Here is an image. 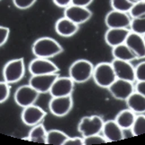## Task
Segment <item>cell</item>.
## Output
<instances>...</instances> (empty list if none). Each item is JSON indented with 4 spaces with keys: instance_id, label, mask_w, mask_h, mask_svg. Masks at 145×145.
I'll return each instance as SVG.
<instances>
[{
    "instance_id": "cell-1",
    "label": "cell",
    "mask_w": 145,
    "mask_h": 145,
    "mask_svg": "<svg viewBox=\"0 0 145 145\" xmlns=\"http://www.w3.org/2000/svg\"><path fill=\"white\" fill-rule=\"evenodd\" d=\"M63 51L60 44L52 38H40L33 43L32 53L36 57L51 58Z\"/></svg>"
},
{
    "instance_id": "cell-2",
    "label": "cell",
    "mask_w": 145,
    "mask_h": 145,
    "mask_svg": "<svg viewBox=\"0 0 145 145\" xmlns=\"http://www.w3.org/2000/svg\"><path fill=\"white\" fill-rule=\"evenodd\" d=\"M92 77L97 86L107 89H108V87L116 80V75L112 64L107 62L99 63L94 66Z\"/></svg>"
},
{
    "instance_id": "cell-3",
    "label": "cell",
    "mask_w": 145,
    "mask_h": 145,
    "mask_svg": "<svg viewBox=\"0 0 145 145\" xmlns=\"http://www.w3.org/2000/svg\"><path fill=\"white\" fill-rule=\"evenodd\" d=\"M94 65L86 59L77 60L70 65L69 74L74 82L83 83L88 81L93 75Z\"/></svg>"
},
{
    "instance_id": "cell-4",
    "label": "cell",
    "mask_w": 145,
    "mask_h": 145,
    "mask_svg": "<svg viewBox=\"0 0 145 145\" xmlns=\"http://www.w3.org/2000/svg\"><path fill=\"white\" fill-rule=\"evenodd\" d=\"M24 61L23 58H17L9 61L3 69L5 82H7V83H15L19 82L24 77Z\"/></svg>"
},
{
    "instance_id": "cell-5",
    "label": "cell",
    "mask_w": 145,
    "mask_h": 145,
    "mask_svg": "<svg viewBox=\"0 0 145 145\" xmlns=\"http://www.w3.org/2000/svg\"><path fill=\"white\" fill-rule=\"evenodd\" d=\"M104 123L103 118L99 116L95 115L92 116H85L79 123L77 131L81 133L83 137L97 135L102 132Z\"/></svg>"
},
{
    "instance_id": "cell-6",
    "label": "cell",
    "mask_w": 145,
    "mask_h": 145,
    "mask_svg": "<svg viewBox=\"0 0 145 145\" xmlns=\"http://www.w3.org/2000/svg\"><path fill=\"white\" fill-rule=\"evenodd\" d=\"M105 22L108 29H130L132 17L129 13L112 10L105 16Z\"/></svg>"
},
{
    "instance_id": "cell-7",
    "label": "cell",
    "mask_w": 145,
    "mask_h": 145,
    "mask_svg": "<svg viewBox=\"0 0 145 145\" xmlns=\"http://www.w3.org/2000/svg\"><path fill=\"white\" fill-rule=\"evenodd\" d=\"M40 94V92L37 91L30 84L24 85L16 90L15 93V100L18 106L22 108H25L34 104Z\"/></svg>"
},
{
    "instance_id": "cell-8",
    "label": "cell",
    "mask_w": 145,
    "mask_h": 145,
    "mask_svg": "<svg viewBox=\"0 0 145 145\" xmlns=\"http://www.w3.org/2000/svg\"><path fill=\"white\" fill-rule=\"evenodd\" d=\"M73 107L71 95L64 97H53L49 103V109L55 116H64L70 113Z\"/></svg>"
},
{
    "instance_id": "cell-9",
    "label": "cell",
    "mask_w": 145,
    "mask_h": 145,
    "mask_svg": "<svg viewBox=\"0 0 145 145\" xmlns=\"http://www.w3.org/2000/svg\"><path fill=\"white\" fill-rule=\"evenodd\" d=\"M108 90L115 99L119 100H126L132 92L135 91L132 82L117 79V78L108 87Z\"/></svg>"
},
{
    "instance_id": "cell-10",
    "label": "cell",
    "mask_w": 145,
    "mask_h": 145,
    "mask_svg": "<svg viewBox=\"0 0 145 145\" xmlns=\"http://www.w3.org/2000/svg\"><path fill=\"white\" fill-rule=\"evenodd\" d=\"M64 16L75 23L76 24L79 25L85 24L86 22L90 19L92 16V13L87 7L71 4L68 7L65 8Z\"/></svg>"
},
{
    "instance_id": "cell-11",
    "label": "cell",
    "mask_w": 145,
    "mask_h": 145,
    "mask_svg": "<svg viewBox=\"0 0 145 145\" xmlns=\"http://www.w3.org/2000/svg\"><path fill=\"white\" fill-rule=\"evenodd\" d=\"M58 71L57 65L47 58L36 57L29 65V72L32 75L57 74Z\"/></svg>"
},
{
    "instance_id": "cell-12",
    "label": "cell",
    "mask_w": 145,
    "mask_h": 145,
    "mask_svg": "<svg viewBox=\"0 0 145 145\" xmlns=\"http://www.w3.org/2000/svg\"><path fill=\"white\" fill-rule=\"evenodd\" d=\"M74 81L70 77H58L54 81L50 90V94L53 97H64L71 95L74 90Z\"/></svg>"
},
{
    "instance_id": "cell-13",
    "label": "cell",
    "mask_w": 145,
    "mask_h": 145,
    "mask_svg": "<svg viewBox=\"0 0 145 145\" xmlns=\"http://www.w3.org/2000/svg\"><path fill=\"white\" fill-rule=\"evenodd\" d=\"M115 74L117 79H122L129 82H134L135 79V68L129 61H122L114 59L112 63Z\"/></svg>"
},
{
    "instance_id": "cell-14",
    "label": "cell",
    "mask_w": 145,
    "mask_h": 145,
    "mask_svg": "<svg viewBox=\"0 0 145 145\" xmlns=\"http://www.w3.org/2000/svg\"><path fill=\"white\" fill-rule=\"evenodd\" d=\"M46 112L40 107L35 105H31L28 107H25L22 112V121H23L26 125L33 126L35 125L40 124V123L45 118Z\"/></svg>"
},
{
    "instance_id": "cell-15",
    "label": "cell",
    "mask_w": 145,
    "mask_h": 145,
    "mask_svg": "<svg viewBox=\"0 0 145 145\" xmlns=\"http://www.w3.org/2000/svg\"><path fill=\"white\" fill-rule=\"evenodd\" d=\"M58 77V74L32 75L29 83L32 87L34 88L40 93H46L50 91L54 81Z\"/></svg>"
},
{
    "instance_id": "cell-16",
    "label": "cell",
    "mask_w": 145,
    "mask_h": 145,
    "mask_svg": "<svg viewBox=\"0 0 145 145\" xmlns=\"http://www.w3.org/2000/svg\"><path fill=\"white\" fill-rule=\"evenodd\" d=\"M125 44L134 53L137 58H145V41L142 35L130 31Z\"/></svg>"
},
{
    "instance_id": "cell-17",
    "label": "cell",
    "mask_w": 145,
    "mask_h": 145,
    "mask_svg": "<svg viewBox=\"0 0 145 145\" xmlns=\"http://www.w3.org/2000/svg\"><path fill=\"white\" fill-rule=\"evenodd\" d=\"M102 133L107 142H118L124 139L122 129L115 120H108L105 122L102 128Z\"/></svg>"
},
{
    "instance_id": "cell-18",
    "label": "cell",
    "mask_w": 145,
    "mask_h": 145,
    "mask_svg": "<svg viewBox=\"0 0 145 145\" xmlns=\"http://www.w3.org/2000/svg\"><path fill=\"white\" fill-rule=\"evenodd\" d=\"M130 29H108L105 34V40L110 47H115L125 43Z\"/></svg>"
},
{
    "instance_id": "cell-19",
    "label": "cell",
    "mask_w": 145,
    "mask_h": 145,
    "mask_svg": "<svg viewBox=\"0 0 145 145\" xmlns=\"http://www.w3.org/2000/svg\"><path fill=\"white\" fill-rule=\"evenodd\" d=\"M55 30L60 36L68 38L76 34L79 30V25L64 16L63 18H60L57 21L55 24Z\"/></svg>"
},
{
    "instance_id": "cell-20",
    "label": "cell",
    "mask_w": 145,
    "mask_h": 145,
    "mask_svg": "<svg viewBox=\"0 0 145 145\" xmlns=\"http://www.w3.org/2000/svg\"><path fill=\"white\" fill-rule=\"evenodd\" d=\"M127 107L135 114H144L145 113V97L141 93L134 91L126 100Z\"/></svg>"
},
{
    "instance_id": "cell-21",
    "label": "cell",
    "mask_w": 145,
    "mask_h": 145,
    "mask_svg": "<svg viewBox=\"0 0 145 145\" xmlns=\"http://www.w3.org/2000/svg\"><path fill=\"white\" fill-rule=\"evenodd\" d=\"M136 118V114L132 112L131 109H124L122 110L121 112L118 113V115L115 118V122L118 124V125L124 129H129L132 128L133 123H134Z\"/></svg>"
},
{
    "instance_id": "cell-22",
    "label": "cell",
    "mask_w": 145,
    "mask_h": 145,
    "mask_svg": "<svg viewBox=\"0 0 145 145\" xmlns=\"http://www.w3.org/2000/svg\"><path fill=\"white\" fill-rule=\"evenodd\" d=\"M112 54L115 59L122 61H129V62H131V61L137 58L134 53L132 51L130 48L125 43H122L118 46L114 47L112 50Z\"/></svg>"
},
{
    "instance_id": "cell-23",
    "label": "cell",
    "mask_w": 145,
    "mask_h": 145,
    "mask_svg": "<svg viewBox=\"0 0 145 145\" xmlns=\"http://www.w3.org/2000/svg\"><path fill=\"white\" fill-rule=\"evenodd\" d=\"M46 138H47V131L45 127L42 125L41 123L38 125H33L32 130L29 133L28 138H25L24 140H28L37 143H45L46 144Z\"/></svg>"
},
{
    "instance_id": "cell-24",
    "label": "cell",
    "mask_w": 145,
    "mask_h": 145,
    "mask_svg": "<svg viewBox=\"0 0 145 145\" xmlns=\"http://www.w3.org/2000/svg\"><path fill=\"white\" fill-rule=\"evenodd\" d=\"M69 138V136L65 133L60 130H51L47 132L46 144L53 145H63L65 141Z\"/></svg>"
},
{
    "instance_id": "cell-25",
    "label": "cell",
    "mask_w": 145,
    "mask_h": 145,
    "mask_svg": "<svg viewBox=\"0 0 145 145\" xmlns=\"http://www.w3.org/2000/svg\"><path fill=\"white\" fill-rule=\"evenodd\" d=\"M130 31L143 36L145 34V16L132 18Z\"/></svg>"
},
{
    "instance_id": "cell-26",
    "label": "cell",
    "mask_w": 145,
    "mask_h": 145,
    "mask_svg": "<svg viewBox=\"0 0 145 145\" xmlns=\"http://www.w3.org/2000/svg\"><path fill=\"white\" fill-rule=\"evenodd\" d=\"M132 131L134 136L145 133V115L140 114L136 116L134 123L132 126Z\"/></svg>"
},
{
    "instance_id": "cell-27",
    "label": "cell",
    "mask_w": 145,
    "mask_h": 145,
    "mask_svg": "<svg viewBox=\"0 0 145 145\" xmlns=\"http://www.w3.org/2000/svg\"><path fill=\"white\" fill-rule=\"evenodd\" d=\"M133 4L130 0H111V7L113 10L129 13Z\"/></svg>"
},
{
    "instance_id": "cell-28",
    "label": "cell",
    "mask_w": 145,
    "mask_h": 145,
    "mask_svg": "<svg viewBox=\"0 0 145 145\" xmlns=\"http://www.w3.org/2000/svg\"><path fill=\"white\" fill-rule=\"evenodd\" d=\"M129 14L131 15L132 18L145 16V0L138 2L136 4H133L132 7L129 12Z\"/></svg>"
},
{
    "instance_id": "cell-29",
    "label": "cell",
    "mask_w": 145,
    "mask_h": 145,
    "mask_svg": "<svg viewBox=\"0 0 145 145\" xmlns=\"http://www.w3.org/2000/svg\"><path fill=\"white\" fill-rule=\"evenodd\" d=\"M83 141H84V145H91V144H101L107 142V139H105L103 135H94L90 136L83 137Z\"/></svg>"
},
{
    "instance_id": "cell-30",
    "label": "cell",
    "mask_w": 145,
    "mask_h": 145,
    "mask_svg": "<svg viewBox=\"0 0 145 145\" xmlns=\"http://www.w3.org/2000/svg\"><path fill=\"white\" fill-rule=\"evenodd\" d=\"M11 88L7 82H0V103L5 102L9 98Z\"/></svg>"
},
{
    "instance_id": "cell-31",
    "label": "cell",
    "mask_w": 145,
    "mask_h": 145,
    "mask_svg": "<svg viewBox=\"0 0 145 145\" xmlns=\"http://www.w3.org/2000/svg\"><path fill=\"white\" fill-rule=\"evenodd\" d=\"M135 79L138 82H145V62L139 64L135 67Z\"/></svg>"
},
{
    "instance_id": "cell-32",
    "label": "cell",
    "mask_w": 145,
    "mask_h": 145,
    "mask_svg": "<svg viewBox=\"0 0 145 145\" xmlns=\"http://www.w3.org/2000/svg\"><path fill=\"white\" fill-rule=\"evenodd\" d=\"M14 5L19 9H27L36 2V0H13Z\"/></svg>"
},
{
    "instance_id": "cell-33",
    "label": "cell",
    "mask_w": 145,
    "mask_h": 145,
    "mask_svg": "<svg viewBox=\"0 0 145 145\" xmlns=\"http://www.w3.org/2000/svg\"><path fill=\"white\" fill-rule=\"evenodd\" d=\"M9 33H10V31L8 28L0 26V47L3 46L4 44L7 41Z\"/></svg>"
},
{
    "instance_id": "cell-34",
    "label": "cell",
    "mask_w": 145,
    "mask_h": 145,
    "mask_svg": "<svg viewBox=\"0 0 145 145\" xmlns=\"http://www.w3.org/2000/svg\"><path fill=\"white\" fill-rule=\"evenodd\" d=\"M63 145H84V141H83V138L80 137H69L65 141Z\"/></svg>"
},
{
    "instance_id": "cell-35",
    "label": "cell",
    "mask_w": 145,
    "mask_h": 145,
    "mask_svg": "<svg viewBox=\"0 0 145 145\" xmlns=\"http://www.w3.org/2000/svg\"><path fill=\"white\" fill-rule=\"evenodd\" d=\"M54 4L58 5L59 7H68L72 4V0H53Z\"/></svg>"
},
{
    "instance_id": "cell-36",
    "label": "cell",
    "mask_w": 145,
    "mask_h": 145,
    "mask_svg": "<svg viewBox=\"0 0 145 145\" xmlns=\"http://www.w3.org/2000/svg\"><path fill=\"white\" fill-rule=\"evenodd\" d=\"M135 91L141 93L145 97V82H138L134 87Z\"/></svg>"
},
{
    "instance_id": "cell-37",
    "label": "cell",
    "mask_w": 145,
    "mask_h": 145,
    "mask_svg": "<svg viewBox=\"0 0 145 145\" xmlns=\"http://www.w3.org/2000/svg\"><path fill=\"white\" fill-rule=\"evenodd\" d=\"M92 2H93V0H72V5L87 7Z\"/></svg>"
},
{
    "instance_id": "cell-38",
    "label": "cell",
    "mask_w": 145,
    "mask_h": 145,
    "mask_svg": "<svg viewBox=\"0 0 145 145\" xmlns=\"http://www.w3.org/2000/svg\"><path fill=\"white\" fill-rule=\"evenodd\" d=\"M130 1L132 3V4H136L138 2H141V1H143V0H130Z\"/></svg>"
},
{
    "instance_id": "cell-39",
    "label": "cell",
    "mask_w": 145,
    "mask_h": 145,
    "mask_svg": "<svg viewBox=\"0 0 145 145\" xmlns=\"http://www.w3.org/2000/svg\"><path fill=\"white\" fill-rule=\"evenodd\" d=\"M143 39H144V41H145V34L143 35Z\"/></svg>"
}]
</instances>
